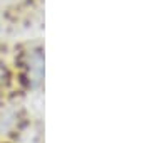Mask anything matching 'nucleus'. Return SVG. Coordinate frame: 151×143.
Listing matches in <instances>:
<instances>
[{"label":"nucleus","mask_w":151,"mask_h":143,"mask_svg":"<svg viewBox=\"0 0 151 143\" xmlns=\"http://www.w3.org/2000/svg\"><path fill=\"white\" fill-rule=\"evenodd\" d=\"M42 54H40V49H35V51H29L25 54V59L22 62L24 66V71H25V79L29 81V84L35 88V86H40L42 83Z\"/></svg>","instance_id":"nucleus-1"}]
</instances>
